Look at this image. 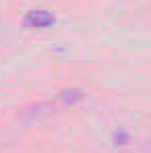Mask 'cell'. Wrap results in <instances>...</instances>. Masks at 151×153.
Wrapping results in <instances>:
<instances>
[{
    "instance_id": "6da1fadb",
    "label": "cell",
    "mask_w": 151,
    "mask_h": 153,
    "mask_svg": "<svg viewBox=\"0 0 151 153\" xmlns=\"http://www.w3.org/2000/svg\"><path fill=\"white\" fill-rule=\"evenodd\" d=\"M56 23V17L52 15L50 10H44V8H33L29 10L23 19V25L27 29H48Z\"/></svg>"
}]
</instances>
